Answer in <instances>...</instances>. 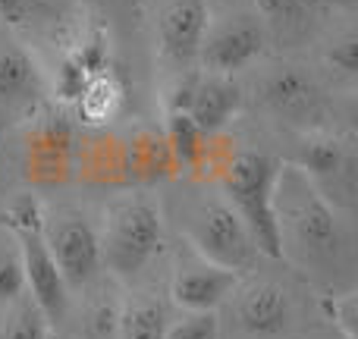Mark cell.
<instances>
[{
  "label": "cell",
  "instance_id": "obj_1",
  "mask_svg": "<svg viewBox=\"0 0 358 339\" xmlns=\"http://www.w3.org/2000/svg\"><path fill=\"white\" fill-rule=\"evenodd\" d=\"M277 261L321 296L355 286L352 220L343 217L296 164L283 161L273 185Z\"/></svg>",
  "mask_w": 358,
  "mask_h": 339
},
{
  "label": "cell",
  "instance_id": "obj_2",
  "mask_svg": "<svg viewBox=\"0 0 358 339\" xmlns=\"http://www.w3.org/2000/svg\"><path fill=\"white\" fill-rule=\"evenodd\" d=\"M170 185H173L170 195H161V208L167 223L176 226L179 242L236 273H248L258 267V245L214 185L185 176L170 179Z\"/></svg>",
  "mask_w": 358,
  "mask_h": 339
},
{
  "label": "cell",
  "instance_id": "obj_3",
  "mask_svg": "<svg viewBox=\"0 0 358 339\" xmlns=\"http://www.w3.org/2000/svg\"><path fill=\"white\" fill-rule=\"evenodd\" d=\"M98 242L107 277H113L120 286L148 280L167 245L161 195L138 185L110 192L98 210Z\"/></svg>",
  "mask_w": 358,
  "mask_h": 339
},
{
  "label": "cell",
  "instance_id": "obj_4",
  "mask_svg": "<svg viewBox=\"0 0 358 339\" xmlns=\"http://www.w3.org/2000/svg\"><path fill=\"white\" fill-rule=\"evenodd\" d=\"M245 75L252 79L248 85L242 82V88L252 92L261 117H267L289 136L336 126L334 85L324 79L315 63L296 60V57H264Z\"/></svg>",
  "mask_w": 358,
  "mask_h": 339
},
{
  "label": "cell",
  "instance_id": "obj_5",
  "mask_svg": "<svg viewBox=\"0 0 358 339\" xmlns=\"http://www.w3.org/2000/svg\"><path fill=\"white\" fill-rule=\"evenodd\" d=\"M220 330L233 339H292L302 327V296L283 277L248 271L220 305Z\"/></svg>",
  "mask_w": 358,
  "mask_h": 339
},
{
  "label": "cell",
  "instance_id": "obj_6",
  "mask_svg": "<svg viewBox=\"0 0 358 339\" xmlns=\"http://www.w3.org/2000/svg\"><path fill=\"white\" fill-rule=\"evenodd\" d=\"M41 201H44V195H38L31 189L10 195L3 201V210H0V226L10 229V236L19 245L29 296L41 305V311L54 324V330H60L63 317L69 311V289L63 283L60 271H57V261L50 254L48 242H44Z\"/></svg>",
  "mask_w": 358,
  "mask_h": 339
},
{
  "label": "cell",
  "instance_id": "obj_7",
  "mask_svg": "<svg viewBox=\"0 0 358 339\" xmlns=\"http://www.w3.org/2000/svg\"><path fill=\"white\" fill-rule=\"evenodd\" d=\"M79 129V120L54 104H41L19 123V176L25 189L41 195L73 182Z\"/></svg>",
  "mask_w": 358,
  "mask_h": 339
},
{
  "label": "cell",
  "instance_id": "obj_8",
  "mask_svg": "<svg viewBox=\"0 0 358 339\" xmlns=\"http://www.w3.org/2000/svg\"><path fill=\"white\" fill-rule=\"evenodd\" d=\"M292 138L296 148L283 161L296 164L315 189L352 220L358 204V138L352 126H324Z\"/></svg>",
  "mask_w": 358,
  "mask_h": 339
},
{
  "label": "cell",
  "instance_id": "obj_9",
  "mask_svg": "<svg viewBox=\"0 0 358 339\" xmlns=\"http://www.w3.org/2000/svg\"><path fill=\"white\" fill-rule=\"evenodd\" d=\"M41 233L57 261L69 296L104 273L98 242V214L79 201H41Z\"/></svg>",
  "mask_w": 358,
  "mask_h": 339
},
{
  "label": "cell",
  "instance_id": "obj_10",
  "mask_svg": "<svg viewBox=\"0 0 358 339\" xmlns=\"http://www.w3.org/2000/svg\"><path fill=\"white\" fill-rule=\"evenodd\" d=\"M267 48H271V35L255 6L210 10L198 48V69L242 79L255 63L264 60Z\"/></svg>",
  "mask_w": 358,
  "mask_h": 339
},
{
  "label": "cell",
  "instance_id": "obj_11",
  "mask_svg": "<svg viewBox=\"0 0 358 339\" xmlns=\"http://www.w3.org/2000/svg\"><path fill=\"white\" fill-rule=\"evenodd\" d=\"M208 19V0H151V44L170 75L198 69V48Z\"/></svg>",
  "mask_w": 358,
  "mask_h": 339
},
{
  "label": "cell",
  "instance_id": "obj_12",
  "mask_svg": "<svg viewBox=\"0 0 358 339\" xmlns=\"http://www.w3.org/2000/svg\"><path fill=\"white\" fill-rule=\"evenodd\" d=\"M242 273L229 271V267L217 264V261L198 254L185 242L170 258V273H167V298L173 302L176 311H220L233 286L239 283Z\"/></svg>",
  "mask_w": 358,
  "mask_h": 339
},
{
  "label": "cell",
  "instance_id": "obj_13",
  "mask_svg": "<svg viewBox=\"0 0 358 339\" xmlns=\"http://www.w3.org/2000/svg\"><path fill=\"white\" fill-rule=\"evenodd\" d=\"M48 104V75L13 25L0 22V120H19Z\"/></svg>",
  "mask_w": 358,
  "mask_h": 339
},
{
  "label": "cell",
  "instance_id": "obj_14",
  "mask_svg": "<svg viewBox=\"0 0 358 339\" xmlns=\"http://www.w3.org/2000/svg\"><path fill=\"white\" fill-rule=\"evenodd\" d=\"M76 182L101 192L132 189L129 161H126L123 129L110 126H82L79 145H76Z\"/></svg>",
  "mask_w": 358,
  "mask_h": 339
},
{
  "label": "cell",
  "instance_id": "obj_15",
  "mask_svg": "<svg viewBox=\"0 0 358 339\" xmlns=\"http://www.w3.org/2000/svg\"><path fill=\"white\" fill-rule=\"evenodd\" d=\"M120 292L123 286L113 277L101 273L94 283L69 296V311L63 317L60 333L73 339H117V315H120Z\"/></svg>",
  "mask_w": 358,
  "mask_h": 339
},
{
  "label": "cell",
  "instance_id": "obj_16",
  "mask_svg": "<svg viewBox=\"0 0 358 339\" xmlns=\"http://www.w3.org/2000/svg\"><path fill=\"white\" fill-rule=\"evenodd\" d=\"M176 308L167 298L164 286L151 280L123 286L117 315V339H164Z\"/></svg>",
  "mask_w": 358,
  "mask_h": 339
},
{
  "label": "cell",
  "instance_id": "obj_17",
  "mask_svg": "<svg viewBox=\"0 0 358 339\" xmlns=\"http://www.w3.org/2000/svg\"><path fill=\"white\" fill-rule=\"evenodd\" d=\"M123 138H126V161H129L132 185L151 189V185H167L170 179H176V164L161 126L138 123L132 129H123Z\"/></svg>",
  "mask_w": 358,
  "mask_h": 339
},
{
  "label": "cell",
  "instance_id": "obj_18",
  "mask_svg": "<svg viewBox=\"0 0 358 339\" xmlns=\"http://www.w3.org/2000/svg\"><path fill=\"white\" fill-rule=\"evenodd\" d=\"M317 69L334 88H352L358 79V31L352 19H343L340 25H330L321 38V60Z\"/></svg>",
  "mask_w": 358,
  "mask_h": 339
},
{
  "label": "cell",
  "instance_id": "obj_19",
  "mask_svg": "<svg viewBox=\"0 0 358 339\" xmlns=\"http://www.w3.org/2000/svg\"><path fill=\"white\" fill-rule=\"evenodd\" d=\"M120 104H123V85L110 75V69L92 75L76 94V107H79V126H107L117 117Z\"/></svg>",
  "mask_w": 358,
  "mask_h": 339
},
{
  "label": "cell",
  "instance_id": "obj_20",
  "mask_svg": "<svg viewBox=\"0 0 358 339\" xmlns=\"http://www.w3.org/2000/svg\"><path fill=\"white\" fill-rule=\"evenodd\" d=\"M57 330L41 311V305L22 292L16 302L0 308V339H54Z\"/></svg>",
  "mask_w": 358,
  "mask_h": 339
},
{
  "label": "cell",
  "instance_id": "obj_21",
  "mask_svg": "<svg viewBox=\"0 0 358 339\" xmlns=\"http://www.w3.org/2000/svg\"><path fill=\"white\" fill-rule=\"evenodd\" d=\"M255 13H258L261 19H264L267 25V35H299V31L308 29L311 16H315V10H311L305 0H252Z\"/></svg>",
  "mask_w": 358,
  "mask_h": 339
},
{
  "label": "cell",
  "instance_id": "obj_22",
  "mask_svg": "<svg viewBox=\"0 0 358 339\" xmlns=\"http://www.w3.org/2000/svg\"><path fill=\"white\" fill-rule=\"evenodd\" d=\"M25 289V273H22V254H19L16 239L10 229L0 226V308L16 302Z\"/></svg>",
  "mask_w": 358,
  "mask_h": 339
},
{
  "label": "cell",
  "instance_id": "obj_23",
  "mask_svg": "<svg viewBox=\"0 0 358 339\" xmlns=\"http://www.w3.org/2000/svg\"><path fill=\"white\" fill-rule=\"evenodd\" d=\"M321 311L327 317V327H334L343 339H358V289H343L321 296Z\"/></svg>",
  "mask_w": 358,
  "mask_h": 339
},
{
  "label": "cell",
  "instance_id": "obj_24",
  "mask_svg": "<svg viewBox=\"0 0 358 339\" xmlns=\"http://www.w3.org/2000/svg\"><path fill=\"white\" fill-rule=\"evenodd\" d=\"M164 339H223L217 311H176Z\"/></svg>",
  "mask_w": 358,
  "mask_h": 339
},
{
  "label": "cell",
  "instance_id": "obj_25",
  "mask_svg": "<svg viewBox=\"0 0 358 339\" xmlns=\"http://www.w3.org/2000/svg\"><path fill=\"white\" fill-rule=\"evenodd\" d=\"M44 0H0V22L16 29L22 19H31Z\"/></svg>",
  "mask_w": 358,
  "mask_h": 339
},
{
  "label": "cell",
  "instance_id": "obj_26",
  "mask_svg": "<svg viewBox=\"0 0 358 339\" xmlns=\"http://www.w3.org/2000/svg\"><path fill=\"white\" fill-rule=\"evenodd\" d=\"M315 13L321 10H334V13H343V10H352V0H305Z\"/></svg>",
  "mask_w": 358,
  "mask_h": 339
},
{
  "label": "cell",
  "instance_id": "obj_27",
  "mask_svg": "<svg viewBox=\"0 0 358 339\" xmlns=\"http://www.w3.org/2000/svg\"><path fill=\"white\" fill-rule=\"evenodd\" d=\"M292 339H343L334 327H317V330H299Z\"/></svg>",
  "mask_w": 358,
  "mask_h": 339
},
{
  "label": "cell",
  "instance_id": "obj_28",
  "mask_svg": "<svg viewBox=\"0 0 358 339\" xmlns=\"http://www.w3.org/2000/svg\"><path fill=\"white\" fill-rule=\"evenodd\" d=\"M210 10H233V6H252V0H208Z\"/></svg>",
  "mask_w": 358,
  "mask_h": 339
}]
</instances>
